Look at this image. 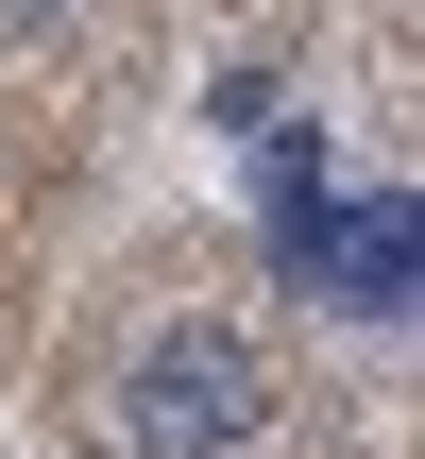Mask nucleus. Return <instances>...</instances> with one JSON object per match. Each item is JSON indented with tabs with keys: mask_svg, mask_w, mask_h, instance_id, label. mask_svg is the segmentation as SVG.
Masks as SVG:
<instances>
[{
	"mask_svg": "<svg viewBox=\"0 0 425 459\" xmlns=\"http://www.w3.org/2000/svg\"><path fill=\"white\" fill-rule=\"evenodd\" d=\"M256 221L290 255V290H324L341 324H409L425 307V204L409 187H324V136L307 119L256 153Z\"/></svg>",
	"mask_w": 425,
	"mask_h": 459,
	"instance_id": "1",
	"label": "nucleus"
},
{
	"mask_svg": "<svg viewBox=\"0 0 425 459\" xmlns=\"http://www.w3.org/2000/svg\"><path fill=\"white\" fill-rule=\"evenodd\" d=\"M273 426V375L239 324H153L119 358V459H239Z\"/></svg>",
	"mask_w": 425,
	"mask_h": 459,
	"instance_id": "2",
	"label": "nucleus"
},
{
	"mask_svg": "<svg viewBox=\"0 0 425 459\" xmlns=\"http://www.w3.org/2000/svg\"><path fill=\"white\" fill-rule=\"evenodd\" d=\"M0 17H17V34H51V17H68V0H0Z\"/></svg>",
	"mask_w": 425,
	"mask_h": 459,
	"instance_id": "3",
	"label": "nucleus"
}]
</instances>
